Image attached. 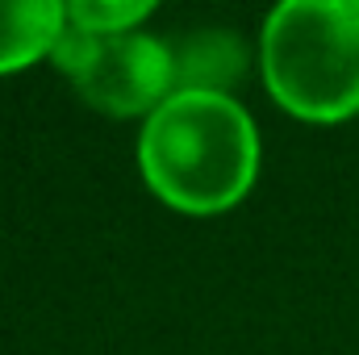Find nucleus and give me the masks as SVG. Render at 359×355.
I'll use <instances>...</instances> for the list:
<instances>
[{
  "instance_id": "obj_1",
  "label": "nucleus",
  "mask_w": 359,
  "mask_h": 355,
  "mask_svg": "<svg viewBox=\"0 0 359 355\" xmlns=\"http://www.w3.org/2000/svg\"><path fill=\"white\" fill-rule=\"evenodd\" d=\"M138 168L180 213L234 209L259 172V134L230 92H172L138 134Z\"/></svg>"
},
{
  "instance_id": "obj_2",
  "label": "nucleus",
  "mask_w": 359,
  "mask_h": 355,
  "mask_svg": "<svg viewBox=\"0 0 359 355\" xmlns=\"http://www.w3.org/2000/svg\"><path fill=\"white\" fill-rule=\"evenodd\" d=\"M268 92L305 121L359 113V0H284L264 21Z\"/></svg>"
},
{
  "instance_id": "obj_3",
  "label": "nucleus",
  "mask_w": 359,
  "mask_h": 355,
  "mask_svg": "<svg viewBox=\"0 0 359 355\" xmlns=\"http://www.w3.org/2000/svg\"><path fill=\"white\" fill-rule=\"evenodd\" d=\"M50 59L92 109L113 117L155 113L172 96V46L147 34H92L63 25Z\"/></svg>"
},
{
  "instance_id": "obj_4",
  "label": "nucleus",
  "mask_w": 359,
  "mask_h": 355,
  "mask_svg": "<svg viewBox=\"0 0 359 355\" xmlns=\"http://www.w3.org/2000/svg\"><path fill=\"white\" fill-rule=\"evenodd\" d=\"M247 67V51L230 29H201L172 46V92H226Z\"/></svg>"
},
{
  "instance_id": "obj_5",
  "label": "nucleus",
  "mask_w": 359,
  "mask_h": 355,
  "mask_svg": "<svg viewBox=\"0 0 359 355\" xmlns=\"http://www.w3.org/2000/svg\"><path fill=\"white\" fill-rule=\"evenodd\" d=\"M63 25L67 4L59 0H0V76L50 55Z\"/></svg>"
},
{
  "instance_id": "obj_6",
  "label": "nucleus",
  "mask_w": 359,
  "mask_h": 355,
  "mask_svg": "<svg viewBox=\"0 0 359 355\" xmlns=\"http://www.w3.org/2000/svg\"><path fill=\"white\" fill-rule=\"evenodd\" d=\"M151 13V0H72L67 21L92 34H130Z\"/></svg>"
}]
</instances>
